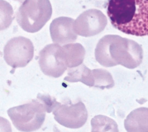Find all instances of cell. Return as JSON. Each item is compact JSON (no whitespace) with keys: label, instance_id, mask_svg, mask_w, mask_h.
<instances>
[{"label":"cell","instance_id":"3","mask_svg":"<svg viewBox=\"0 0 148 132\" xmlns=\"http://www.w3.org/2000/svg\"><path fill=\"white\" fill-rule=\"evenodd\" d=\"M6 63L13 69L25 67L32 60L34 47L29 39L23 36L14 37L7 43L3 50Z\"/></svg>","mask_w":148,"mask_h":132},{"label":"cell","instance_id":"6","mask_svg":"<svg viewBox=\"0 0 148 132\" xmlns=\"http://www.w3.org/2000/svg\"><path fill=\"white\" fill-rule=\"evenodd\" d=\"M74 20L60 17L53 20L50 25V32L53 42L59 45L73 42L77 36L74 30Z\"/></svg>","mask_w":148,"mask_h":132},{"label":"cell","instance_id":"4","mask_svg":"<svg viewBox=\"0 0 148 132\" xmlns=\"http://www.w3.org/2000/svg\"><path fill=\"white\" fill-rule=\"evenodd\" d=\"M39 64L45 75L58 78L67 69L62 46L51 44L45 46L39 54Z\"/></svg>","mask_w":148,"mask_h":132},{"label":"cell","instance_id":"5","mask_svg":"<svg viewBox=\"0 0 148 132\" xmlns=\"http://www.w3.org/2000/svg\"><path fill=\"white\" fill-rule=\"evenodd\" d=\"M107 23L106 16L100 10L89 9L81 14L75 20L74 30L79 35L90 36L103 30Z\"/></svg>","mask_w":148,"mask_h":132},{"label":"cell","instance_id":"1","mask_svg":"<svg viewBox=\"0 0 148 132\" xmlns=\"http://www.w3.org/2000/svg\"><path fill=\"white\" fill-rule=\"evenodd\" d=\"M107 14L112 25L121 32L148 36V0H108Z\"/></svg>","mask_w":148,"mask_h":132},{"label":"cell","instance_id":"2","mask_svg":"<svg viewBox=\"0 0 148 132\" xmlns=\"http://www.w3.org/2000/svg\"><path fill=\"white\" fill-rule=\"evenodd\" d=\"M52 14L49 0H25L17 12L16 19L24 31L35 33L43 27Z\"/></svg>","mask_w":148,"mask_h":132},{"label":"cell","instance_id":"7","mask_svg":"<svg viewBox=\"0 0 148 132\" xmlns=\"http://www.w3.org/2000/svg\"><path fill=\"white\" fill-rule=\"evenodd\" d=\"M62 47L67 67L73 68L83 62L85 51L80 44H67Z\"/></svg>","mask_w":148,"mask_h":132}]
</instances>
